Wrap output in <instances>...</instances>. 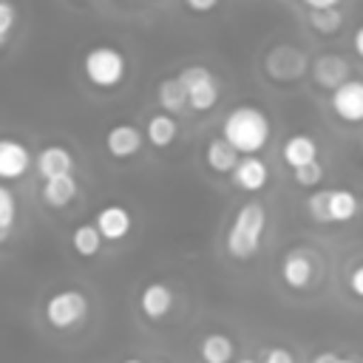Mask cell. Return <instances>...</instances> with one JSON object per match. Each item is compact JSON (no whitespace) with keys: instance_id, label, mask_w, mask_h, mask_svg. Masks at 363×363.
<instances>
[{"instance_id":"31","label":"cell","mask_w":363,"mask_h":363,"mask_svg":"<svg viewBox=\"0 0 363 363\" xmlns=\"http://www.w3.org/2000/svg\"><path fill=\"white\" fill-rule=\"evenodd\" d=\"M182 3H184V9L193 11V14H210L221 0H182Z\"/></svg>"},{"instance_id":"28","label":"cell","mask_w":363,"mask_h":363,"mask_svg":"<svg viewBox=\"0 0 363 363\" xmlns=\"http://www.w3.org/2000/svg\"><path fill=\"white\" fill-rule=\"evenodd\" d=\"M17 26V9L11 0H0V40L3 45L11 40V31Z\"/></svg>"},{"instance_id":"1","label":"cell","mask_w":363,"mask_h":363,"mask_svg":"<svg viewBox=\"0 0 363 363\" xmlns=\"http://www.w3.org/2000/svg\"><path fill=\"white\" fill-rule=\"evenodd\" d=\"M221 136L241 156H255L258 150H264L269 145L272 122H269L264 108L244 102V105H235V108L227 111V116L221 122Z\"/></svg>"},{"instance_id":"22","label":"cell","mask_w":363,"mask_h":363,"mask_svg":"<svg viewBox=\"0 0 363 363\" xmlns=\"http://www.w3.org/2000/svg\"><path fill=\"white\" fill-rule=\"evenodd\" d=\"M156 99H159V108L167 111V113H182V111L190 108L187 91H184L179 74H176V77H164V79L156 85Z\"/></svg>"},{"instance_id":"9","label":"cell","mask_w":363,"mask_h":363,"mask_svg":"<svg viewBox=\"0 0 363 363\" xmlns=\"http://www.w3.org/2000/svg\"><path fill=\"white\" fill-rule=\"evenodd\" d=\"M267 74L278 82H289V79H298L303 71H306V57L301 51H295L292 45H275L267 51Z\"/></svg>"},{"instance_id":"24","label":"cell","mask_w":363,"mask_h":363,"mask_svg":"<svg viewBox=\"0 0 363 363\" xmlns=\"http://www.w3.org/2000/svg\"><path fill=\"white\" fill-rule=\"evenodd\" d=\"M306 20H309V28L318 34H337L343 28V11L337 6L335 9H309Z\"/></svg>"},{"instance_id":"18","label":"cell","mask_w":363,"mask_h":363,"mask_svg":"<svg viewBox=\"0 0 363 363\" xmlns=\"http://www.w3.org/2000/svg\"><path fill=\"white\" fill-rule=\"evenodd\" d=\"M145 139H147V145L156 147V150L170 147V145L179 139V122H176V116H170L167 111L147 116V122H145Z\"/></svg>"},{"instance_id":"15","label":"cell","mask_w":363,"mask_h":363,"mask_svg":"<svg viewBox=\"0 0 363 363\" xmlns=\"http://www.w3.org/2000/svg\"><path fill=\"white\" fill-rule=\"evenodd\" d=\"M230 182H233L238 190H244V193H258V190H264L267 182H269V167H267V162L258 159V156H241V162H238L235 170L230 173Z\"/></svg>"},{"instance_id":"19","label":"cell","mask_w":363,"mask_h":363,"mask_svg":"<svg viewBox=\"0 0 363 363\" xmlns=\"http://www.w3.org/2000/svg\"><path fill=\"white\" fill-rule=\"evenodd\" d=\"M79 193V182L74 173H65V176H54V179H45L43 182V201L54 210L71 204Z\"/></svg>"},{"instance_id":"7","label":"cell","mask_w":363,"mask_h":363,"mask_svg":"<svg viewBox=\"0 0 363 363\" xmlns=\"http://www.w3.org/2000/svg\"><path fill=\"white\" fill-rule=\"evenodd\" d=\"M332 113L346 125H363V79H346L329 94Z\"/></svg>"},{"instance_id":"33","label":"cell","mask_w":363,"mask_h":363,"mask_svg":"<svg viewBox=\"0 0 363 363\" xmlns=\"http://www.w3.org/2000/svg\"><path fill=\"white\" fill-rule=\"evenodd\" d=\"M352 48H354V54L363 60V23L354 28V34H352Z\"/></svg>"},{"instance_id":"23","label":"cell","mask_w":363,"mask_h":363,"mask_svg":"<svg viewBox=\"0 0 363 363\" xmlns=\"http://www.w3.org/2000/svg\"><path fill=\"white\" fill-rule=\"evenodd\" d=\"M102 233H99V227L94 224V221H88V224H79V227H74V233H71V247H74V252L79 255V258H96L99 255V250H102Z\"/></svg>"},{"instance_id":"35","label":"cell","mask_w":363,"mask_h":363,"mask_svg":"<svg viewBox=\"0 0 363 363\" xmlns=\"http://www.w3.org/2000/svg\"><path fill=\"white\" fill-rule=\"evenodd\" d=\"M233 363H261V360H255V357H238V360H233Z\"/></svg>"},{"instance_id":"4","label":"cell","mask_w":363,"mask_h":363,"mask_svg":"<svg viewBox=\"0 0 363 363\" xmlns=\"http://www.w3.org/2000/svg\"><path fill=\"white\" fill-rule=\"evenodd\" d=\"M88 312H91L88 295H85L82 289H74V286L51 292V295L45 298V303H43L45 323H48L51 329H60V332L79 326V323L88 318Z\"/></svg>"},{"instance_id":"21","label":"cell","mask_w":363,"mask_h":363,"mask_svg":"<svg viewBox=\"0 0 363 363\" xmlns=\"http://www.w3.org/2000/svg\"><path fill=\"white\" fill-rule=\"evenodd\" d=\"M360 199L354 190L349 187H332L329 193V216H332V224H349L357 213H360Z\"/></svg>"},{"instance_id":"5","label":"cell","mask_w":363,"mask_h":363,"mask_svg":"<svg viewBox=\"0 0 363 363\" xmlns=\"http://www.w3.org/2000/svg\"><path fill=\"white\" fill-rule=\"evenodd\" d=\"M179 79H182V85L187 91L190 111L207 113V111H213L218 105V99H221V82H218V77L210 68H204V65H187V68H182Z\"/></svg>"},{"instance_id":"16","label":"cell","mask_w":363,"mask_h":363,"mask_svg":"<svg viewBox=\"0 0 363 363\" xmlns=\"http://www.w3.org/2000/svg\"><path fill=\"white\" fill-rule=\"evenodd\" d=\"M241 162V153L224 139V136H213L204 147V164L218 173V176H230L235 170V164Z\"/></svg>"},{"instance_id":"32","label":"cell","mask_w":363,"mask_h":363,"mask_svg":"<svg viewBox=\"0 0 363 363\" xmlns=\"http://www.w3.org/2000/svg\"><path fill=\"white\" fill-rule=\"evenodd\" d=\"M312 363H357V360L354 357H343L337 352H320V354L312 357Z\"/></svg>"},{"instance_id":"14","label":"cell","mask_w":363,"mask_h":363,"mask_svg":"<svg viewBox=\"0 0 363 363\" xmlns=\"http://www.w3.org/2000/svg\"><path fill=\"white\" fill-rule=\"evenodd\" d=\"M34 167L40 173V179H54V176H65L74 173L77 159L65 145H45L37 156H34Z\"/></svg>"},{"instance_id":"10","label":"cell","mask_w":363,"mask_h":363,"mask_svg":"<svg viewBox=\"0 0 363 363\" xmlns=\"http://www.w3.org/2000/svg\"><path fill=\"white\" fill-rule=\"evenodd\" d=\"M309 74H312V79H315L318 88L335 91V88H340L346 79H352V65H349V60L340 57V54H320V57L309 65Z\"/></svg>"},{"instance_id":"8","label":"cell","mask_w":363,"mask_h":363,"mask_svg":"<svg viewBox=\"0 0 363 363\" xmlns=\"http://www.w3.org/2000/svg\"><path fill=\"white\" fill-rule=\"evenodd\" d=\"M102 142H105V150L111 159H133L147 139H145V130H139L136 125L119 122V125H111L105 130Z\"/></svg>"},{"instance_id":"6","label":"cell","mask_w":363,"mask_h":363,"mask_svg":"<svg viewBox=\"0 0 363 363\" xmlns=\"http://www.w3.org/2000/svg\"><path fill=\"white\" fill-rule=\"evenodd\" d=\"M315 275H318V264H315V255L309 250L295 247L281 258V281H284V286H289L295 292H303V289L312 286Z\"/></svg>"},{"instance_id":"36","label":"cell","mask_w":363,"mask_h":363,"mask_svg":"<svg viewBox=\"0 0 363 363\" xmlns=\"http://www.w3.org/2000/svg\"><path fill=\"white\" fill-rule=\"evenodd\" d=\"M122 363H145V360H139V357H125Z\"/></svg>"},{"instance_id":"29","label":"cell","mask_w":363,"mask_h":363,"mask_svg":"<svg viewBox=\"0 0 363 363\" xmlns=\"http://www.w3.org/2000/svg\"><path fill=\"white\" fill-rule=\"evenodd\" d=\"M261 363H295V357L286 346H267L261 352Z\"/></svg>"},{"instance_id":"13","label":"cell","mask_w":363,"mask_h":363,"mask_svg":"<svg viewBox=\"0 0 363 363\" xmlns=\"http://www.w3.org/2000/svg\"><path fill=\"white\" fill-rule=\"evenodd\" d=\"M94 224L99 227V233H102L105 241H122L133 230V216L122 204H105V207H99Z\"/></svg>"},{"instance_id":"26","label":"cell","mask_w":363,"mask_h":363,"mask_svg":"<svg viewBox=\"0 0 363 363\" xmlns=\"http://www.w3.org/2000/svg\"><path fill=\"white\" fill-rule=\"evenodd\" d=\"M14 216H17V199H14V193L9 187H0V238L3 241L11 235Z\"/></svg>"},{"instance_id":"17","label":"cell","mask_w":363,"mask_h":363,"mask_svg":"<svg viewBox=\"0 0 363 363\" xmlns=\"http://www.w3.org/2000/svg\"><path fill=\"white\" fill-rule=\"evenodd\" d=\"M281 159H284V164L289 170L303 167V164H309V162L318 159V142L309 133H292L281 145Z\"/></svg>"},{"instance_id":"3","label":"cell","mask_w":363,"mask_h":363,"mask_svg":"<svg viewBox=\"0 0 363 363\" xmlns=\"http://www.w3.org/2000/svg\"><path fill=\"white\" fill-rule=\"evenodd\" d=\"M82 74L99 91H116L128 77V57L116 45H91L82 54Z\"/></svg>"},{"instance_id":"27","label":"cell","mask_w":363,"mask_h":363,"mask_svg":"<svg viewBox=\"0 0 363 363\" xmlns=\"http://www.w3.org/2000/svg\"><path fill=\"white\" fill-rule=\"evenodd\" d=\"M292 179H295V184L298 187H318L320 182H323V164L315 159V162H309V164H303V167H295L292 170Z\"/></svg>"},{"instance_id":"38","label":"cell","mask_w":363,"mask_h":363,"mask_svg":"<svg viewBox=\"0 0 363 363\" xmlns=\"http://www.w3.org/2000/svg\"><path fill=\"white\" fill-rule=\"evenodd\" d=\"M156 363H162V360H156Z\"/></svg>"},{"instance_id":"25","label":"cell","mask_w":363,"mask_h":363,"mask_svg":"<svg viewBox=\"0 0 363 363\" xmlns=\"http://www.w3.org/2000/svg\"><path fill=\"white\" fill-rule=\"evenodd\" d=\"M329 193H332V187H315L309 193V199H306V213L318 224H332V216H329Z\"/></svg>"},{"instance_id":"30","label":"cell","mask_w":363,"mask_h":363,"mask_svg":"<svg viewBox=\"0 0 363 363\" xmlns=\"http://www.w3.org/2000/svg\"><path fill=\"white\" fill-rule=\"evenodd\" d=\"M346 284H349V292H352L354 298H360V301H363V261H360V264H354V267L349 269Z\"/></svg>"},{"instance_id":"2","label":"cell","mask_w":363,"mask_h":363,"mask_svg":"<svg viewBox=\"0 0 363 363\" xmlns=\"http://www.w3.org/2000/svg\"><path fill=\"white\" fill-rule=\"evenodd\" d=\"M267 235V210L261 201H247L235 210L227 235H224V250L233 261H250L261 252Z\"/></svg>"},{"instance_id":"34","label":"cell","mask_w":363,"mask_h":363,"mask_svg":"<svg viewBox=\"0 0 363 363\" xmlns=\"http://www.w3.org/2000/svg\"><path fill=\"white\" fill-rule=\"evenodd\" d=\"M306 9H335L340 0H301Z\"/></svg>"},{"instance_id":"12","label":"cell","mask_w":363,"mask_h":363,"mask_svg":"<svg viewBox=\"0 0 363 363\" xmlns=\"http://www.w3.org/2000/svg\"><path fill=\"white\" fill-rule=\"evenodd\" d=\"M31 164H34V156L23 142H17L14 136H6L0 142V176L6 182H14V179L26 176Z\"/></svg>"},{"instance_id":"11","label":"cell","mask_w":363,"mask_h":363,"mask_svg":"<svg viewBox=\"0 0 363 363\" xmlns=\"http://www.w3.org/2000/svg\"><path fill=\"white\" fill-rule=\"evenodd\" d=\"M176 306V292L162 284V281H153V284H145L142 292H139V312L147 318V320H164Z\"/></svg>"},{"instance_id":"37","label":"cell","mask_w":363,"mask_h":363,"mask_svg":"<svg viewBox=\"0 0 363 363\" xmlns=\"http://www.w3.org/2000/svg\"><path fill=\"white\" fill-rule=\"evenodd\" d=\"M360 150H363V136H360Z\"/></svg>"},{"instance_id":"20","label":"cell","mask_w":363,"mask_h":363,"mask_svg":"<svg viewBox=\"0 0 363 363\" xmlns=\"http://www.w3.org/2000/svg\"><path fill=\"white\" fill-rule=\"evenodd\" d=\"M199 357L204 363H233L235 357V343L224 332H207L199 340Z\"/></svg>"}]
</instances>
